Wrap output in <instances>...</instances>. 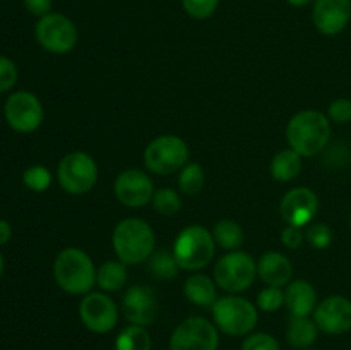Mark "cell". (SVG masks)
<instances>
[{
	"label": "cell",
	"mask_w": 351,
	"mask_h": 350,
	"mask_svg": "<svg viewBox=\"0 0 351 350\" xmlns=\"http://www.w3.org/2000/svg\"><path fill=\"white\" fill-rule=\"evenodd\" d=\"M331 139V120L317 110H304L290 119L287 126V141L302 158L315 156Z\"/></svg>",
	"instance_id": "obj_1"
},
{
	"label": "cell",
	"mask_w": 351,
	"mask_h": 350,
	"mask_svg": "<svg viewBox=\"0 0 351 350\" xmlns=\"http://www.w3.org/2000/svg\"><path fill=\"white\" fill-rule=\"evenodd\" d=\"M113 250L123 264L146 263L154 253L153 229L141 218H125L117 223L112 233Z\"/></svg>",
	"instance_id": "obj_2"
},
{
	"label": "cell",
	"mask_w": 351,
	"mask_h": 350,
	"mask_svg": "<svg viewBox=\"0 0 351 350\" xmlns=\"http://www.w3.org/2000/svg\"><path fill=\"white\" fill-rule=\"evenodd\" d=\"M53 278L71 295H86L96 285V268L91 257L77 247L60 250L53 263Z\"/></svg>",
	"instance_id": "obj_3"
},
{
	"label": "cell",
	"mask_w": 351,
	"mask_h": 350,
	"mask_svg": "<svg viewBox=\"0 0 351 350\" xmlns=\"http://www.w3.org/2000/svg\"><path fill=\"white\" fill-rule=\"evenodd\" d=\"M216 242L213 232L206 226L189 225L182 230L173 242V256L180 270L199 271L215 257Z\"/></svg>",
	"instance_id": "obj_4"
},
{
	"label": "cell",
	"mask_w": 351,
	"mask_h": 350,
	"mask_svg": "<svg viewBox=\"0 0 351 350\" xmlns=\"http://www.w3.org/2000/svg\"><path fill=\"white\" fill-rule=\"evenodd\" d=\"M211 311L216 328L230 336L249 335L259 321L257 305L240 295L232 294L226 297H218Z\"/></svg>",
	"instance_id": "obj_5"
},
{
	"label": "cell",
	"mask_w": 351,
	"mask_h": 350,
	"mask_svg": "<svg viewBox=\"0 0 351 350\" xmlns=\"http://www.w3.org/2000/svg\"><path fill=\"white\" fill-rule=\"evenodd\" d=\"M189 146L182 137L165 134L151 141L144 150V167L156 175H170L189 163Z\"/></svg>",
	"instance_id": "obj_6"
},
{
	"label": "cell",
	"mask_w": 351,
	"mask_h": 350,
	"mask_svg": "<svg viewBox=\"0 0 351 350\" xmlns=\"http://www.w3.org/2000/svg\"><path fill=\"white\" fill-rule=\"evenodd\" d=\"M216 285L232 294H240L252 287L257 277V263L249 253L230 250L221 256L213 271Z\"/></svg>",
	"instance_id": "obj_7"
},
{
	"label": "cell",
	"mask_w": 351,
	"mask_h": 350,
	"mask_svg": "<svg viewBox=\"0 0 351 350\" xmlns=\"http://www.w3.org/2000/svg\"><path fill=\"white\" fill-rule=\"evenodd\" d=\"M57 178L60 187L67 194L81 196L91 191L98 182V165L91 154L84 151H74L65 154L57 168Z\"/></svg>",
	"instance_id": "obj_8"
},
{
	"label": "cell",
	"mask_w": 351,
	"mask_h": 350,
	"mask_svg": "<svg viewBox=\"0 0 351 350\" xmlns=\"http://www.w3.org/2000/svg\"><path fill=\"white\" fill-rule=\"evenodd\" d=\"M34 36L43 50L55 55H65L77 45V27L60 12H50L40 17L34 26Z\"/></svg>",
	"instance_id": "obj_9"
},
{
	"label": "cell",
	"mask_w": 351,
	"mask_h": 350,
	"mask_svg": "<svg viewBox=\"0 0 351 350\" xmlns=\"http://www.w3.org/2000/svg\"><path fill=\"white\" fill-rule=\"evenodd\" d=\"M218 328L202 316L184 319L170 336V350H218Z\"/></svg>",
	"instance_id": "obj_10"
},
{
	"label": "cell",
	"mask_w": 351,
	"mask_h": 350,
	"mask_svg": "<svg viewBox=\"0 0 351 350\" xmlns=\"http://www.w3.org/2000/svg\"><path fill=\"white\" fill-rule=\"evenodd\" d=\"M3 117L10 129L16 132H34L43 122V105L40 98L29 91H16L7 98L3 106Z\"/></svg>",
	"instance_id": "obj_11"
},
{
	"label": "cell",
	"mask_w": 351,
	"mask_h": 350,
	"mask_svg": "<svg viewBox=\"0 0 351 350\" xmlns=\"http://www.w3.org/2000/svg\"><path fill=\"white\" fill-rule=\"evenodd\" d=\"M119 307L105 292H89L79 304V318L96 335L110 333L119 323Z\"/></svg>",
	"instance_id": "obj_12"
},
{
	"label": "cell",
	"mask_w": 351,
	"mask_h": 350,
	"mask_svg": "<svg viewBox=\"0 0 351 350\" xmlns=\"http://www.w3.org/2000/svg\"><path fill=\"white\" fill-rule=\"evenodd\" d=\"M113 191L117 199L127 208H143L153 199L154 184L146 172L129 168L115 178Z\"/></svg>",
	"instance_id": "obj_13"
},
{
	"label": "cell",
	"mask_w": 351,
	"mask_h": 350,
	"mask_svg": "<svg viewBox=\"0 0 351 350\" xmlns=\"http://www.w3.org/2000/svg\"><path fill=\"white\" fill-rule=\"evenodd\" d=\"M123 318L130 325L149 326L158 316V297L156 292L147 285H132L125 290L122 299Z\"/></svg>",
	"instance_id": "obj_14"
},
{
	"label": "cell",
	"mask_w": 351,
	"mask_h": 350,
	"mask_svg": "<svg viewBox=\"0 0 351 350\" xmlns=\"http://www.w3.org/2000/svg\"><path fill=\"white\" fill-rule=\"evenodd\" d=\"M314 321L328 335H343L351 329V301L343 295L322 299L314 311Z\"/></svg>",
	"instance_id": "obj_15"
},
{
	"label": "cell",
	"mask_w": 351,
	"mask_h": 350,
	"mask_svg": "<svg viewBox=\"0 0 351 350\" xmlns=\"http://www.w3.org/2000/svg\"><path fill=\"white\" fill-rule=\"evenodd\" d=\"M319 211V198L312 189L295 187L283 196L280 213L287 225L304 226L311 225Z\"/></svg>",
	"instance_id": "obj_16"
},
{
	"label": "cell",
	"mask_w": 351,
	"mask_h": 350,
	"mask_svg": "<svg viewBox=\"0 0 351 350\" xmlns=\"http://www.w3.org/2000/svg\"><path fill=\"white\" fill-rule=\"evenodd\" d=\"M312 19L326 36L339 34L350 24L351 0H314Z\"/></svg>",
	"instance_id": "obj_17"
},
{
	"label": "cell",
	"mask_w": 351,
	"mask_h": 350,
	"mask_svg": "<svg viewBox=\"0 0 351 350\" xmlns=\"http://www.w3.org/2000/svg\"><path fill=\"white\" fill-rule=\"evenodd\" d=\"M257 275L267 287L283 288L293 277V264L285 254L278 250L264 253L257 261Z\"/></svg>",
	"instance_id": "obj_18"
},
{
	"label": "cell",
	"mask_w": 351,
	"mask_h": 350,
	"mask_svg": "<svg viewBox=\"0 0 351 350\" xmlns=\"http://www.w3.org/2000/svg\"><path fill=\"white\" fill-rule=\"evenodd\" d=\"M285 304L291 318H311L317 307V292L307 280H295L287 285Z\"/></svg>",
	"instance_id": "obj_19"
},
{
	"label": "cell",
	"mask_w": 351,
	"mask_h": 350,
	"mask_svg": "<svg viewBox=\"0 0 351 350\" xmlns=\"http://www.w3.org/2000/svg\"><path fill=\"white\" fill-rule=\"evenodd\" d=\"M216 281L211 280L208 275L195 273L187 278L184 285V294L189 302L199 307H213L218 301V292H216Z\"/></svg>",
	"instance_id": "obj_20"
},
{
	"label": "cell",
	"mask_w": 351,
	"mask_h": 350,
	"mask_svg": "<svg viewBox=\"0 0 351 350\" xmlns=\"http://www.w3.org/2000/svg\"><path fill=\"white\" fill-rule=\"evenodd\" d=\"M321 329L311 318H291L287 329V340L293 349L305 350L317 342Z\"/></svg>",
	"instance_id": "obj_21"
},
{
	"label": "cell",
	"mask_w": 351,
	"mask_h": 350,
	"mask_svg": "<svg viewBox=\"0 0 351 350\" xmlns=\"http://www.w3.org/2000/svg\"><path fill=\"white\" fill-rule=\"evenodd\" d=\"M127 264L122 261H106L96 270V285L103 292H119L127 283Z\"/></svg>",
	"instance_id": "obj_22"
},
{
	"label": "cell",
	"mask_w": 351,
	"mask_h": 350,
	"mask_svg": "<svg viewBox=\"0 0 351 350\" xmlns=\"http://www.w3.org/2000/svg\"><path fill=\"white\" fill-rule=\"evenodd\" d=\"M302 172V156L291 148L276 153L271 161V175L278 182H290Z\"/></svg>",
	"instance_id": "obj_23"
},
{
	"label": "cell",
	"mask_w": 351,
	"mask_h": 350,
	"mask_svg": "<svg viewBox=\"0 0 351 350\" xmlns=\"http://www.w3.org/2000/svg\"><path fill=\"white\" fill-rule=\"evenodd\" d=\"M213 237H215L216 246L226 250H239L245 240L243 229L233 220H219L213 229Z\"/></svg>",
	"instance_id": "obj_24"
},
{
	"label": "cell",
	"mask_w": 351,
	"mask_h": 350,
	"mask_svg": "<svg viewBox=\"0 0 351 350\" xmlns=\"http://www.w3.org/2000/svg\"><path fill=\"white\" fill-rule=\"evenodd\" d=\"M153 342L144 326L129 325L119 333L115 340V350H151Z\"/></svg>",
	"instance_id": "obj_25"
},
{
	"label": "cell",
	"mask_w": 351,
	"mask_h": 350,
	"mask_svg": "<svg viewBox=\"0 0 351 350\" xmlns=\"http://www.w3.org/2000/svg\"><path fill=\"white\" fill-rule=\"evenodd\" d=\"M147 270L156 280H173L178 275L180 266L175 261L173 253L170 250H156L147 259Z\"/></svg>",
	"instance_id": "obj_26"
},
{
	"label": "cell",
	"mask_w": 351,
	"mask_h": 350,
	"mask_svg": "<svg viewBox=\"0 0 351 350\" xmlns=\"http://www.w3.org/2000/svg\"><path fill=\"white\" fill-rule=\"evenodd\" d=\"M206 184V175L204 170L199 163H194V161H189L184 168L180 170V175H178V187L184 194L195 196L204 189Z\"/></svg>",
	"instance_id": "obj_27"
},
{
	"label": "cell",
	"mask_w": 351,
	"mask_h": 350,
	"mask_svg": "<svg viewBox=\"0 0 351 350\" xmlns=\"http://www.w3.org/2000/svg\"><path fill=\"white\" fill-rule=\"evenodd\" d=\"M153 208L160 213L161 216H173L175 213L180 211L182 208V199L178 196V192L175 189L163 187L154 191L153 199Z\"/></svg>",
	"instance_id": "obj_28"
},
{
	"label": "cell",
	"mask_w": 351,
	"mask_h": 350,
	"mask_svg": "<svg viewBox=\"0 0 351 350\" xmlns=\"http://www.w3.org/2000/svg\"><path fill=\"white\" fill-rule=\"evenodd\" d=\"M23 182L29 191L45 192L51 185V172L43 165H33L23 174Z\"/></svg>",
	"instance_id": "obj_29"
},
{
	"label": "cell",
	"mask_w": 351,
	"mask_h": 350,
	"mask_svg": "<svg viewBox=\"0 0 351 350\" xmlns=\"http://www.w3.org/2000/svg\"><path fill=\"white\" fill-rule=\"evenodd\" d=\"M305 240L314 249H328L332 244L331 226L324 225V223H311L305 229Z\"/></svg>",
	"instance_id": "obj_30"
},
{
	"label": "cell",
	"mask_w": 351,
	"mask_h": 350,
	"mask_svg": "<svg viewBox=\"0 0 351 350\" xmlns=\"http://www.w3.org/2000/svg\"><path fill=\"white\" fill-rule=\"evenodd\" d=\"M285 305V292L280 287H266L257 295V307L264 312H276Z\"/></svg>",
	"instance_id": "obj_31"
},
{
	"label": "cell",
	"mask_w": 351,
	"mask_h": 350,
	"mask_svg": "<svg viewBox=\"0 0 351 350\" xmlns=\"http://www.w3.org/2000/svg\"><path fill=\"white\" fill-rule=\"evenodd\" d=\"M184 10L194 19H208L216 12L219 0H182Z\"/></svg>",
	"instance_id": "obj_32"
},
{
	"label": "cell",
	"mask_w": 351,
	"mask_h": 350,
	"mask_svg": "<svg viewBox=\"0 0 351 350\" xmlns=\"http://www.w3.org/2000/svg\"><path fill=\"white\" fill-rule=\"evenodd\" d=\"M242 350H281L280 343L269 333H252L242 343Z\"/></svg>",
	"instance_id": "obj_33"
},
{
	"label": "cell",
	"mask_w": 351,
	"mask_h": 350,
	"mask_svg": "<svg viewBox=\"0 0 351 350\" xmlns=\"http://www.w3.org/2000/svg\"><path fill=\"white\" fill-rule=\"evenodd\" d=\"M19 72L17 65L9 57L0 55V93H7L16 86Z\"/></svg>",
	"instance_id": "obj_34"
},
{
	"label": "cell",
	"mask_w": 351,
	"mask_h": 350,
	"mask_svg": "<svg viewBox=\"0 0 351 350\" xmlns=\"http://www.w3.org/2000/svg\"><path fill=\"white\" fill-rule=\"evenodd\" d=\"M329 120L336 124H348L351 122V100L338 98L329 105L328 110Z\"/></svg>",
	"instance_id": "obj_35"
},
{
	"label": "cell",
	"mask_w": 351,
	"mask_h": 350,
	"mask_svg": "<svg viewBox=\"0 0 351 350\" xmlns=\"http://www.w3.org/2000/svg\"><path fill=\"white\" fill-rule=\"evenodd\" d=\"M304 239L305 232L300 226L287 225L283 229V232H281V242H283V246L288 247V249H297V247H300Z\"/></svg>",
	"instance_id": "obj_36"
},
{
	"label": "cell",
	"mask_w": 351,
	"mask_h": 350,
	"mask_svg": "<svg viewBox=\"0 0 351 350\" xmlns=\"http://www.w3.org/2000/svg\"><path fill=\"white\" fill-rule=\"evenodd\" d=\"M23 2L27 12L36 16L38 19L51 12V0H23Z\"/></svg>",
	"instance_id": "obj_37"
},
{
	"label": "cell",
	"mask_w": 351,
	"mask_h": 350,
	"mask_svg": "<svg viewBox=\"0 0 351 350\" xmlns=\"http://www.w3.org/2000/svg\"><path fill=\"white\" fill-rule=\"evenodd\" d=\"M12 237V226L5 220H0V247L5 246Z\"/></svg>",
	"instance_id": "obj_38"
},
{
	"label": "cell",
	"mask_w": 351,
	"mask_h": 350,
	"mask_svg": "<svg viewBox=\"0 0 351 350\" xmlns=\"http://www.w3.org/2000/svg\"><path fill=\"white\" fill-rule=\"evenodd\" d=\"M287 2L293 7H305L314 2V0H287Z\"/></svg>",
	"instance_id": "obj_39"
},
{
	"label": "cell",
	"mask_w": 351,
	"mask_h": 350,
	"mask_svg": "<svg viewBox=\"0 0 351 350\" xmlns=\"http://www.w3.org/2000/svg\"><path fill=\"white\" fill-rule=\"evenodd\" d=\"M3 266H5V264H3V256H2V253H0V278H2V275H3Z\"/></svg>",
	"instance_id": "obj_40"
},
{
	"label": "cell",
	"mask_w": 351,
	"mask_h": 350,
	"mask_svg": "<svg viewBox=\"0 0 351 350\" xmlns=\"http://www.w3.org/2000/svg\"><path fill=\"white\" fill-rule=\"evenodd\" d=\"M350 230H351V215H350Z\"/></svg>",
	"instance_id": "obj_41"
},
{
	"label": "cell",
	"mask_w": 351,
	"mask_h": 350,
	"mask_svg": "<svg viewBox=\"0 0 351 350\" xmlns=\"http://www.w3.org/2000/svg\"><path fill=\"white\" fill-rule=\"evenodd\" d=\"M305 350H311V349H305Z\"/></svg>",
	"instance_id": "obj_42"
}]
</instances>
